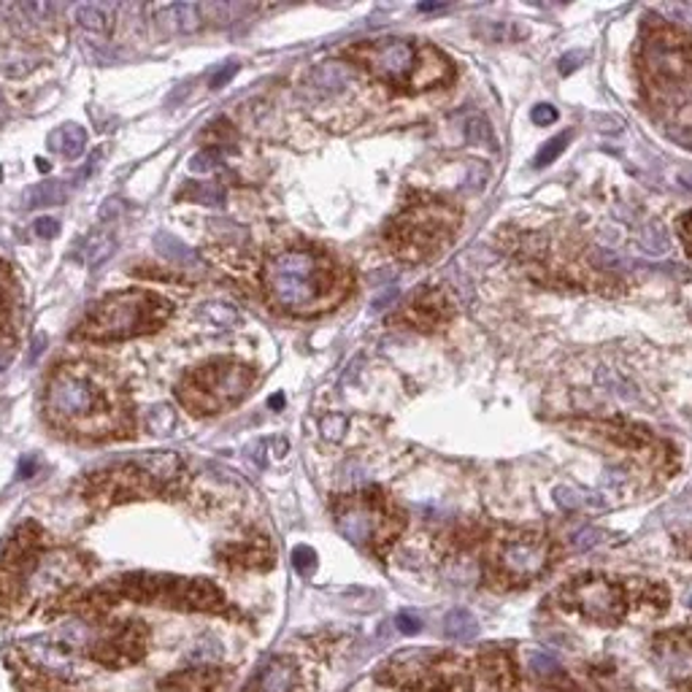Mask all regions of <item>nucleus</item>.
<instances>
[{
    "mask_svg": "<svg viewBox=\"0 0 692 692\" xmlns=\"http://www.w3.org/2000/svg\"><path fill=\"white\" fill-rule=\"evenodd\" d=\"M262 288L268 301L282 312L314 317L344 301L349 292V277L325 255L292 247L266 260Z\"/></svg>",
    "mask_w": 692,
    "mask_h": 692,
    "instance_id": "1",
    "label": "nucleus"
},
{
    "mask_svg": "<svg viewBox=\"0 0 692 692\" xmlns=\"http://www.w3.org/2000/svg\"><path fill=\"white\" fill-rule=\"evenodd\" d=\"M44 411L55 428L89 439H106L128 428V417L117 409L109 379L87 366H63L52 374Z\"/></svg>",
    "mask_w": 692,
    "mask_h": 692,
    "instance_id": "2",
    "label": "nucleus"
},
{
    "mask_svg": "<svg viewBox=\"0 0 692 692\" xmlns=\"http://www.w3.org/2000/svg\"><path fill=\"white\" fill-rule=\"evenodd\" d=\"M346 57L376 76L385 85L398 89H431L452 79V63L428 44L406 39H381L357 44Z\"/></svg>",
    "mask_w": 692,
    "mask_h": 692,
    "instance_id": "3",
    "label": "nucleus"
},
{
    "mask_svg": "<svg viewBox=\"0 0 692 692\" xmlns=\"http://www.w3.org/2000/svg\"><path fill=\"white\" fill-rule=\"evenodd\" d=\"M461 228V212L441 198H414L387 228V244L406 262H428L444 252Z\"/></svg>",
    "mask_w": 692,
    "mask_h": 692,
    "instance_id": "4",
    "label": "nucleus"
},
{
    "mask_svg": "<svg viewBox=\"0 0 692 692\" xmlns=\"http://www.w3.org/2000/svg\"><path fill=\"white\" fill-rule=\"evenodd\" d=\"M106 587H109L115 604L117 601H133V604H154L179 608V612H228L225 593L206 579L136 571V574H125L115 582H106Z\"/></svg>",
    "mask_w": 692,
    "mask_h": 692,
    "instance_id": "5",
    "label": "nucleus"
},
{
    "mask_svg": "<svg viewBox=\"0 0 692 692\" xmlns=\"http://www.w3.org/2000/svg\"><path fill=\"white\" fill-rule=\"evenodd\" d=\"M171 312V303L154 292L125 290L104 298L76 333L89 342H122L158 331Z\"/></svg>",
    "mask_w": 692,
    "mask_h": 692,
    "instance_id": "6",
    "label": "nucleus"
},
{
    "mask_svg": "<svg viewBox=\"0 0 692 692\" xmlns=\"http://www.w3.org/2000/svg\"><path fill=\"white\" fill-rule=\"evenodd\" d=\"M379 682L401 692H457L468 684V668L450 652L403 649L379 668Z\"/></svg>",
    "mask_w": 692,
    "mask_h": 692,
    "instance_id": "7",
    "label": "nucleus"
},
{
    "mask_svg": "<svg viewBox=\"0 0 692 692\" xmlns=\"http://www.w3.org/2000/svg\"><path fill=\"white\" fill-rule=\"evenodd\" d=\"M255 379H258L255 368L238 360H217L184 376L176 396L193 414H219L241 403L252 390Z\"/></svg>",
    "mask_w": 692,
    "mask_h": 692,
    "instance_id": "8",
    "label": "nucleus"
},
{
    "mask_svg": "<svg viewBox=\"0 0 692 692\" xmlns=\"http://www.w3.org/2000/svg\"><path fill=\"white\" fill-rule=\"evenodd\" d=\"M336 522L352 544L371 547L379 554L403 530V517L392 509L390 498H385L379 490L349 495V498L338 500Z\"/></svg>",
    "mask_w": 692,
    "mask_h": 692,
    "instance_id": "9",
    "label": "nucleus"
},
{
    "mask_svg": "<svg viewBox=\"0 0 692 692\" xmlns=\"http://www.w3.org/2000/svg\"><path fill=\"white\" fill-rule=\"evenodd\" d=\"M50 560L44 544V530L35 522H25L0 552V608H14L25 598L28 584L44 571Z\"/></svg>",
    "mask_w": 692,
    "mask_h": 692,
    "instance_id": "10",
    "label": "nucleus"
},
{
    "mask_svg": "<svg viewBox=\"0 0 692 692\" xmlns=\"http://www.w3.org/2000/svg\"><path fill=\"white\" fill-rule=\"evenodd\" d=\"M560 604L569 612L582 614L587 623L612 628V625L623 623L628 614V587L601 574H587L560 590Z\"/></svg>",
    "mask_w": 692,
    "mask_h": 692,
    "instance_id": "11",
    "label": "nucleus"
},
{
    "mask_svg": "<svg viewBox=\"0 0 692 692\" xmlns=\"http://www.w3.org/2000/svg\"><path fill=\"white\" fill-rule=\"evenodd\" d=\"M549 541L544 536L522 533L504 539L490 558V574L504 587H522L547 571Z\"/></svg>",
    "mask_w": 692,
    "mask_h": 692,
    "instance_id": "12",
    "label": "nucleus"
},
{
    "mask_svg": "<svg viewBox=\"0 0 692 692\" xmlns=\"http://www.w3.org/2000/svg\"><path fill=\"white\" fill-rule=\"evenodd\" d=\"M163 490L165 487L149 474L147 465L141 461L98 471V474H93L85 482V498L89 504L100 506H115L122 504V500L147 498V495H158Z\"/></svg>",
    "mask_w": 692,
    "mask_h": 692,
    "instance_id": "13",
    "label": "nucleus"
},
{
    "mask_svg": "<svg viewBox=\"0 0 692 692\" xmlns=\"http://www.w3.org/2000/svg\"><path fill=\"white\" fill-rule=\"evenodd\" d=\"M149 644V625L141 619H125L106 630L98 641L89 647V658L104 668H128L144 660Z\"/></svg>",
    "mask_w": 692,
    "mask_h": 692,
    "instance_id": "14",
    "label": "nucleus"
},
{
    "mask_svg": "<svg viewBox=\"0 0 692 692\" xmlns=\"http://www.w3.org/2000/svg\"><path fill=\"white\" fill-rule=\"evenodd\" d=\"M652 658L668 684L679 692H692V630H668L655 636Z\"/></svg>",
    "mask_w": 692,
    "mask_h": 692,
    "instance_id": "15",
    "label": "nucleus"
},
{
    "mask_svg": "<svg viewBox=\"0 0 692 692\" xmlns=\"http://www.w3.org/2000/svg\"><path fill=\"white\" fill-rule=\"evenodd\" d=\"M452 314H455V303H452L450 292L441 288H425L406 303L401 320L414 331H439L452 320Z\"/></svg>",
    "mask_w": 692,
    "mask_h": 692,
    "instance_id": "16",
    "label": "nucleus"
},
{
    "mask_svg": "<svg viewBox=\"0 0 692 692\" xmlns=\"http://www.w3.org/2000/svg\"><path fill=\"white\" fill-rule=\"evenodd\" d=\"M230 682V671L217 666H198L173 671L160 679V692H223Z\"/></svg>",
    "mask_w": 692,
    "mask_h": 692,
    "instance_id": "17",
    "label": "nucleus"
},
{
    "mask_svg": "<svg viewBox=\"0 0 692 692\" xmlns=\"http://www.w3.org/2000/svg\"><path fill=\"white\" fill-rule=\"evenodd\" d=\"M476 666H479V671L485 673L487 682H490L498 692H519L517 666L506 649L485 647L482 649L479 660H476Z\"/></svg>",
    "mask_w": 692,
    "mask_h": 692,
    "instance_id": "18",
    "label": "nucleus"
},
{
    "mask_svg": "<svg viewBox=\"0 0 692 692\" xmlns=\"http://www.w3.org/2000/svg\"><path fill=\"white\" fill-rule=\"evenodd\" d=\"M219 560L228 569H268L273 560L266 541H238L219 549Z\"/></svg>",
    "mask_w": 692,
    "mask_h": 692,
    "instance_id": "19",
    "label": "nucleus"
},
{
    "mask_svg": "<svg viewBox=\"0 0 692 692\" xmlns=\"http://www.w3.org/2000/svg\"><path fill=\"white\" fill-rule=\"evenodd\" d=\"M298 682H301L298 666L290 658H279L255 679V684L247 692H292Z\"/></svg>",
    "mask_w": 692,
    "mask_h": 692,
    "instance_id": "20",
    "label": "nucleus"
},
{
    "mask_svg": "<svg viewBox=\"0 0 692 692\" xmlns=\"http://www.w3.org/2000/svg\"><path fill=\"white\" fill-rule=\"evenodd\" d=\"M154 20L160 22L165 30H173V33H193V30L201 28V11L195 9L193 3H169V6H158L152 9Z\"/></svg>",
    "mask_w": 692,
    "mask_h": 692,
    "instance_id": "21",
    "label": "nucleus"
},
{
    "mask_svg": "<svg viewBox=\"0 0 692 692\" xmlns=\"http://www.w3.org/2000/svg\"><path fill=\"white\" fill-rule=\"evenodd\" d=\"M50 147L52 152H60L68 160H79L87 149V133L79 128V125H63L55 133L50 136Z\"/></svg>",
    "mask_w": 692,
    "mask_h": 692,
    "instance_id": "22",
    "label": "nucleus"
},
{
    "mask_svg": "<svg viewBox=\"0 0 692 692\" xmlns=\"http://www.w3.org/2000/svg\"><path fill=\"white\" fill-rule=\"evenodd\" d=\"M554 500H558V504L569 511H579V509L601 511L606 506V500L601 498L598 493L579 490V487H569V485L558 487V490H554Z\"/></svg>",
    "mask_w": 692,
    "mask_h": 692,
    "instance_id": "23",
    "label": "nucleus"
},
{
    "mask_svg": "<svg viewBox=\"0 0 692 692\" xmlns=\"http://www.w3.org/2000/svg\"><path fill=\"white\" fill-rule=\"evenodd\" d=\"M444 634L455 638V641H471L479 634V623H476V617L468 608H452L444 617Z\"/></svg>",
    "mask_w": 692,
    "mask_h": 692,
    "instance_id": "24",
    "label": "nucleus"
},
{
    "mask_svg": "<svg viewBox=\"0 0 692 692\" xmlns=\"http://www.w3.org/2000/svg\"><path fill=\"white\" fill-rule=\"evenodd\" d=\"M154 247H158V252L163 255L165 260L179 262V266H198V255H195L187 244L179 241L176 236H169V233H158Z\"/></svg>",
    "mask_w": 692,
    "mask_h": 692,
    "instance_id": "25",
    "label": "nucleus"
},
{
    "mask_svg": "<svg viewBox=\"0 0 692 692\" xmlns=\"http://www.w3.org/2000/svg\"><path fill=\"white\" fill-rule=\"evenodd\" d=\"M525 660V668H528L533 677L539 679H552L560 673V660L554 658L549 649H539V647H528L522 655Z\"/></svg>",
    "mask_w": 692,
    "mask_h": 692,
    "instance_id": "26",
    "label": "nucleus"
},
{
    "mask_svg": "<svg viewBox=\"0 0 692 692\" xmlns=\"http://www.w3.org/2000/svg\"><path fill=\"white\" fill-rule=\"evenodd\" d=\"M65 201V187L60 182H44L28 190L25 208H44V206H60Z\"/></svg>",
    "mask_w": 692,
    "mask_h": 692,
    "instance_id": "27",
    "label": "nucleus"
},
{
    "mask_svg": "<svg viewBox=\"0 0 692 692\" xmlns=\"http://www.w3.org/2000/svg\"><path fill=\"white\" fill-rule=\"evenodd\" d=\"M636 606H641L644 612H649V614H663L668 606V590L663 587V584L638 582Z\"/></svg>",
    "mask_w": 692,
    "mask_h": 692,
    "instance_id": "28",
    "label": "nucleus"
},
{
    "mask_svg": "<svg viewBox=\"0 0 692 692\" xmlns=\"http://www.w3.org/2000/svg\"><path fill=\"white\" fill-rule=\"evenodd\" d=\"M115 247H117V241L109 236V233H104V230L89 233V238L85 241V260L89 262V266H98V262H104L111 252H115Z\"/></svg>",
    "mask_w": 692,
    "mask_h": 692,
    "instance_id": "29",
    "label": "nucleus"
},
{
    "mask_svg": "<svg viewBox=\"0 0 692 692\" xmlns=\"http://www.w3.org/2000/svg\"><path fill=\"white\" fill-rule=\"evenodd\" d=\"M184 198L203 203V206H225V190L217 184H193L184 190Z\"/></svg>",
    "mask_w": 692,
    "mask_h": 692,
    "instance_id": "30",
    "label": "nucleus"
},
{
    "mask_svg": "<svg viewBox=\"0 0 692 692\" xmlns=\"http://www.w3.org/2000/svg\"><path fill=\"white\" fill-rule=\"evenodd\" d=\"M11 279L6 266L0 262V333L11 331V314H14V303H11Z\"/></svg>",
    "mask_w": 692,
    "mask_h": 692,
    "instance_id": "31",
    "label": "nucleus"
},
{
    "mask_svg": "<svg viewBox=\"0 0 692 692\" xmlns=\"http://www.w3.org/2000/svg\"><path fill=\"white\" fill-rule=\"evenodd\" d=\"M147 425L154 435H169L176 428V414H173L171 406H154V409H149Z\"/></svg>",
    "mask_w": 692,
    "mask_h": 692,
    "instance_id": "32",
    "label": "nucleus"
},
{
    "mask_svg": "<svg viewBox=\"0 0 692 692\" xmlns=\"http://www.w3.org/2000/svg\"><path fill=\"white\" fill-rule=\"evenodd\" d=\"M74 17L76 22L87 30H98V33L109 30V17H106L98 6H76Z\"/></svg>",
    "mask_w": 692,
    "mask_h": 692,
    "instance_id": "33",
    "label": "nucleus"
},
{
    "mask_svg": "<svg viewBox=\"0 0 692 692\" xmlns=\"http://www.w3.org/2000/svg\"><path fill=\"white\" fill-rule=\"evenodd\" d=\"M465 130H468V141L476 147H495V136H493V128L487 125L485 117H471L468 125H465Z\"/></svg>",
    "mask_w": 692,
    "mask_h": 692,
    "instance_id": "34",
    "label": "nucleus"
},
{
    "mask_svg": "<svg viewBox=\"0 0 692 692\" xmlns=\"http://www.w3.org/2000/svg\"><path fill=\"white\" fill-rule=\"evenodd\" d=\"M569 141H571V133H560V136H554L552 141H547V144L541 147L539 158H536V165H539V169H547V165H552L554 160L560 158V152L569 147Z\"/></svg>",
    "mask_w": 692,
    "mask_h": 692,
    "instance_id": "35",
    "label": "nucleus"
},
{
    "mask_svg": "<svg viewBox=\"0 0 692 692\" xmlns=\"http://www.w3.org/2000/svg\"><path fill=\"white\" fill-rule=\"evenodd\" d=\"M203 314H206L208 320L217 322L219 327H233L241 322V317H238V312H233L230 306H225V303H208L206 309H203Z\"/></svg>",
    "mask_w": 692,
    "mask_h": 692,
    "instance_id": "36",
    "label": "nucleus"
},
{
    "mask_svg": "<svg viewBox=\"0 0 692 692\" xmlns=\"http://www.w3.org/2000/svg\"><path fill=\"white\" fill-rule=\"evenodd\" d=\"M292 563H295V571L301 576H312L314 569H317V552L312 547H295L292 552Z\"/></svg>",
    "mask_w": 692,
    "mask_h": 692,
    "instance_id": "37",
    "label": "nucleus"
},
{
    "mask_svg": "<svg viewBox=\"0 0 692 692\" xmlns=\"http://www.w3.org/2000/svg\"><path fill=\"white\" fill-rule=\"evenodd\" d=\"M346 433V417L342 414H331L322 420V435L331 441H338Z\"/></svg>",
    "mask_w": 692,
    "mask_h": 692,
    "instance_id": "38",
    "label": "nucleus"
},
{
    "mask_svg": "<svg viewBox=\"0 0 692 692\" xmlns=\"http://www.w3.org/2000/svg\"><path fill=\"white\" fill-rule=\"evenodd\" d=\"M219 169V158L214 152H198L190 160V171L193 173H214Z\"/></svg>",
    "mask_w": 692,
    "mask_h": 692,
    "instance_id": "39",
    "label": "nucleus"
},
{
    "mask_svg": "<svg viewBox=\"0 0 692 692\" xmlns=\"http://www.w3.org/2000/svg\"><path fill=\"white\" fill-rule=\"evenodd\" d=\"M396 628L401 630L403 636L420 634V630H422L420 614H414V612H401V614H398V617H396Z\"/></svg>",
    "mask_w": 692,
    "mask_h": 692,
    "instance_id": "40",
    "label": "nucleus"
},
{
    "mask_svg": "<svg viewBox=\"0 0 692 692\" xmlns=\"http://www.w3.org/2000/svg\"><path fill=\"white\" fill-rule=\"evenodd\" d=\"M530 119H533L536 125H541V128H547V125L558 122V109L549 104H539V106H533V111H530Z\"/></svg>",
    "mask_w": 692,
    "mask_h": 692,
    "instance_id": "41",
    "label": "nucleus"
},
{
    "mask_svg": "<svg viewBox=\"0 0 692 692\" xmlns=\"http://www.w3.org/2000/svg\"><path fill=\"white\" fill-rule=\"evenodd\" d=\"M238 74V63H225L223 68L217 71V74L212 76V89H219V87H225L228 85V82L233 79V76Z\"/></svg>",
    "mask_w": 692,
    "mask_h": 692,
    "instance_id": "42",
    "label": "nucleus"
},
{
    "mask_svg": "<svg viewBox=\"0 0 692 692\" xmlns=\"http://www.w3.org/2000/svg\"><path fill=\"white\" fill-rule=\"evenodd\" d=\"M35 233H39L41 238H57L60 223L55 217H41L39 223H35Z\"/></svg>",
    "mask_w": 692,
    "mask_h": 692,
    "instance_id": "43",
    "label": "nucleus"
},
{
    "mask_svg": "<svg viewBox=\"0 0 692 692\" xmlns=\"http://www.w3.org/2000/svg\"><path fill=\"white\" fill-rule=\"evenodd\" d=\"M584 60H587V55H584V52H571V55H565L563 60H560V74H563V76L574 74V71L579 68L576 63H584Z\"/></svg>",
    "mask_w": 692,
    "mask_h": 692,
    "instance_id": "44",
    "label": "nucleus"
},
{
    "mask_svg": "<svg viewBox=\"0 0 692 692\" xmlns=\"http://www.w3.org/2000/svg\"><path fill=\"white\" fill-rule=\"evenodd\" d=\"M679 233H682L684 244H688V249L692 252V212L684 214V217L679 219Z\"/></svg>",
    "mask_w": 692,
    "mask_h": 692,
    "instance_id": "45",
    "label": "nucleus"
},
{
    "mask_svg": "<svg viewBox=\"0 0 692 692\" xmlns=\"http://www.w3.org/2000/svg\"><path fill=\"white\" fill-rule=\"evenodd\" d=\"M595 539H601L598 530H584V533H579V536H576V547H579V549L593 547V544H595Z\"/></svg>",
    "mask_w": 692,
    "mask_h": 692,
    "instance_id": "46",
    "label": "nucleus"
},
{
    "mask_svg": "<svg viewBox=\"0 0 692 692\" xmlns=\"http://www.w3.org/2000/svg\"><path fill=\"white\" fill-rule=\"evenodd\" d=\"M677 184L684 190V193L692 195V171L690 169L688 171H679L677 173Z\"/></svg>",
    "mask_w": 692,
    "mask_h": 692,
    "instance_id": "47",
    "label": "nucleus"
},
{
    "mask_svg": "<svg viewBox=\"0 0 692 692\" xmlns=\"http://www.w3.org/2000/svg\"><path fill=\"white\" fill-rule=\"evenodd\" d=\"M33 468H35L33 461L22 463V465H20V476H22V479H30V474H33Z\"/></svg>",
    "mask_w": 692,
    "mask_h": 692,
    "instance_id": "48",
    "label": "nucleus"
},
{
    "mask_svg": "<svg viewBox=\"0 0 692 692\" xmlns=\"http://www.w3.org/2000/svg\"><path fill=\"white\" fill-rule=\"evenodd\" d=\"M271 406H273V409H279V406H284V396H273V398H271Z\"/></svg>",
    "mask_w": 692,
    "mask_h": 692,
    "instance_id": "49",
    "label": "nucleus"
},
{
    "mask_svg": "<svg viewBox=\"0 0 692 692\" xmlns=\"http://www.w3.org/2000/svg\"><path fill=\"white\" fill-rule=\"evenodd\" d=\"M684 606L692 608V587L688 590V593H684Z\"/></svg>",
    "mask_w": 692,
    "mask_h": 692,
    "instance_id": "50",
    "label": "nucleus"
}]
</instances>
